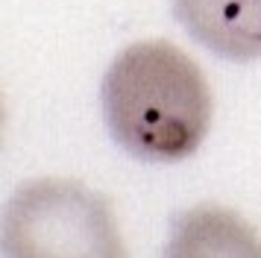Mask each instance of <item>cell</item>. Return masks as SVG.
I'll return each instance as SVG.
<instances>
[{"label":"cell","instance_id":"cell-1","mask_svg":"<svg viewBox=\"0 0 261 258\" xmlns=\"http://www.w3.org/2000/svg\"><path fill=\"white\" fill-rule=\"evenodd\" d=\"M112 138L144 162H182L212 126V88L200 65L170 41H138L103 80Z\"/></svg>","mask_w":261,"mask_h":258},{"label":"cell","instance_id":"cell-2","mask_svg":"<svg viewBox=\"0 0 261 258\" xmlns=\"http://www.w3.org/2000/svg\"><path fill=\"white\" fill-rule=\"evenodd\" d=\"M115 223L103 199L91 197L80 185L41 182L15 197L6 235V252L18 255H120Z\"/></svg>","mask_w":261,"mask_h":258},{"label":"cell","instance_id":"cell-3","mask_svg":"<svg viewBox=\"0 0 261 258\" xmlns=\"http://www.w3.org/2000/svg\"><path fill=\"white\" fill-rule=\"evenodd\" d=\"M173 12L217 56L235 62L261 56V0H173Z\"/></svg>","mask_w":261,"mask_h":258}]
</instances>
